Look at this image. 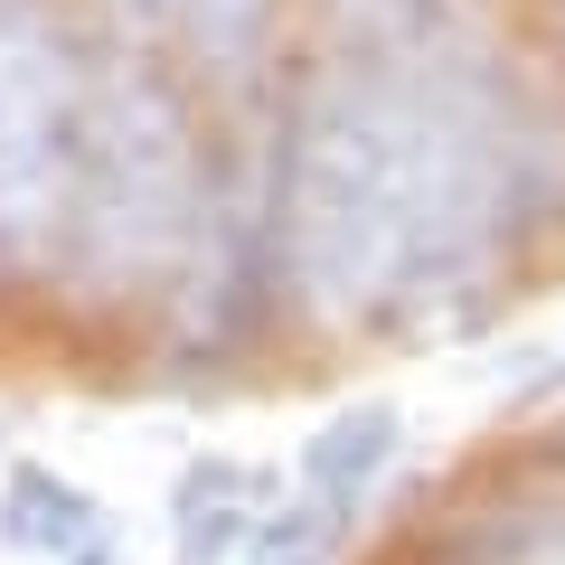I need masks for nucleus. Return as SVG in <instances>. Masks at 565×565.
<instances>
[{"mask_svg":"<svg viewBox=\"0 0 565 565\" xmlns=\"http://www.w3.org/2000/svg\"><path fill=\"white\" fill-rule=\"evenodd\" d=\"M207 207V151L189 132V95L161 47L114 29L85 39V132L57 226V282L76 302H141L180 292Z\"/></svg>","mask_w":565,"mask_h":565,"instance_id":"obj_2","label":"nucleus"},{"mask_svg":"<svg viewBox=\"0 0 565 565\" xmlns=\"http://www.w3.org/2000/svg\"><path fill=\"white\" fill-rule=\"evenodd\" d=\"M405 104L386 47H330L282 95V292L321 330L396 311Z\"/></svg>","mask_w":565,"mask_h":565,"instance_id":"obj_1","label":"nucleus"},{"mask_svg":"<svg viewBox=\"0 0 565 565\" xmlns=\"http://www.w3.org/2000/svg\"><path fill=\"white\" fill-rule=\"evenodd\" d=\"M0 537L29 546V556H47V565H66V556H85L95 537H114V527H104V509L85 500L66 471L20 462L10 481H0Z\"/></svg>","mask_w":565,"mask_h":565,"instance_id":"obj_6","label":"nucleus"},{"mask_svg":"<svg viewBox=\"0 0 565 565\" xmlns=\"http://www.w3.org/2000/svg\"><path fill=\"white\" fill-rule=\"evenodd\" d=\"M556 10H565V0H556Z\"/></svg>","mask_w":565,"mask_h":565,"instance_id":"obj_10","label":"nucleus"},{"mask_svg":"<svg viewBox=\"0 0 565 565\" xmlns=\"http://www.w3.org/2000/svg\"><path fill=\"white\" fill-rule=\"evenodd\" d=\"M424 0H321V39L330 47H386Z\"/></svg>","mask_w":565,"mask_h":565,"instance_id":"obj_9","label":"nucleus"},{"mask_svg":"<svg viewBox=\"0 0 565 565\" xmlns=\"http://www.w3.org/2000/svg\"><path fill=\"white\" fill-rule=\"evenodd\" d=\"M255 481H245L236 462H199L180 481V519H170V546H180V565H226L236 546H255Z\"/></svg>","mask_w":565,"mask_h":565,"instance_id":"obj_7","label":"nucleus"},{"mask_svg":"<svg viewBox=\"0 0 565 565\" xmlns=\"http://www.w3.org/2000/svg\"><path fill=\"white\" fill-rule=\"evenodd\" d=\"M85 132V39L57 0H0V274H57Z\"/></svg>","mask_w":565,"mask_h":565,"instance_id":"obj_3","label":"nucleus"},{"mask_svg":"<svg viewBox=\"0 0 565 565\" xmlns=\"http://www.w3.org/2000/svg\"><path fill=\"white\" fill-rule=\"evenodd\" d=\"M274 10L282 0H180V39L170 57L226 104H255L264 57H274Z\"/></svg>","mask_w":565,"mask_h":565,"instance_id":"obj_5","label":"nucleus"},{"mask_svg":"<svg viewBox=\"0 0 565 565\" xmlns=\"http://www.w3.org/2000/svg\"><path fill=\"white\" fill-rule=\"evenodd\" d=\"M452 565H565V500H500L452 537Z\"/></svg>","mask_w":565,"mask_h":565,"instance_id":"obj_8","label":"nucleus"},{"mask_svg":"<svg viewBox=\"0 0 565 565\" xmlns=\"http://www.w3.org/2000/svg\"><path fill=\"white\" fill-rule=\"evenodd\" d=\"M396 444H405V415H396V405H377V396L349 405V415H330L321 434L302 444V490L349 527L367 500H377V481L396 471Z\"/></svg>","mask_w":565,"mask_h":565,"instance_id":"obj_4","label":"nucleus"}]
</instances>
